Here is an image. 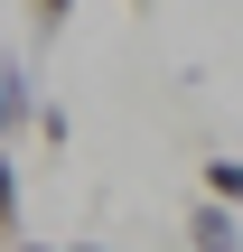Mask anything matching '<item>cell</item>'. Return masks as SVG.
Segmentation results:
<instances>
[{
    "label": "cell",
    "instance_id": "6da1fadb",
    "mask_svg": "<svg viewBox=\"0 0 243 252\" xmlns=\"http://www.w3.org/2000/svg\"><path fill=\"white\" fill-rule=\"evenodd\" d=\"M187 252H243V224L225 215V206L197 196V206H187Z\"/></svg>",
    "mask_w": 243,
    "mask_h": 252
},
{
    "label": "cell",
    "instance_id": "7a4b0ae2",
    "mask_svg": "<svg viewBox=\"0 0 243 252\" xmlns=\"http://www.w3.org/2000/svg\"><path fill=\"white\" fill-rule=\"evenodd\" d=\"M19 122H28V75L0 56V150H9V131H19Z\"/></svg>",
    "mask_w": 243,
    "mask_h": 252
},
{
    "label": "cell",
    "instance_id": "3957f363",
    "mask_svg": "<svg viewBox=\"0 0 243 252\" xmlns=\"http://www.w3.org/2000/svg\"><path fill=\"white\" fill-rule=\"evenodd\" d=\"M206 206H243V159H206Z\"/></svg>",
    "mask_w": 243,
    "mask_h": 252
},
{
    "label": "cell",
    "instance_id": "277c9868",
    "mask_svg": "<svg viewBox=\"0 0 243 252\" xmlns=\"http://www.w3.org/2000/svg\"><path fill=\"white\" fill-rule=\"evenodd\" d=\"M0 234H19V159L0 150Z\"/></svg>",
    "mask_w": 243,
    "mask_h": 252
},
{
    "label": "cell",
    "instance_id": "5b68a950",
    "mask_svg": "<svg viewBox=\"0 0 243 252\" xmlns=\"http://www.w3.org/2000/svg\"><path fill=\"white\" fill-rule=\"evenodd\" d=\"M28 9H37V28H66V9H75V0H28Z\"/></svg>",
    "mask_w": 243,
    "mask_h": 252
},
{
    "label": "cell",
    "instance_id": "8992f818",
    "mask_svg": "<svg viewBox=\"0 0 243 252\" xmlns=\"http://www.w3.org/2000/svg\"><path fill=\"white\" fill-rule=\"evenodd\" d=\"M9 252H56V243H9Z\"/></svg>",
    "mask_w": 243,
    "mask_h": 252
},
{
    "label": "cell",
    "instance_id": "52a82bcc",
    "mask_svg": "<svg viewBox=\"0 0 243 252\" xmlns=\"http://www.w3.org/2000/svg\"><path fill=\"white\" fill-rule=\"evenodd\" d=\"M75 252H103V243H75Z\"/></svg>",
    "mask_w": 243,
    "mask_h": 252
}]
</instances>
